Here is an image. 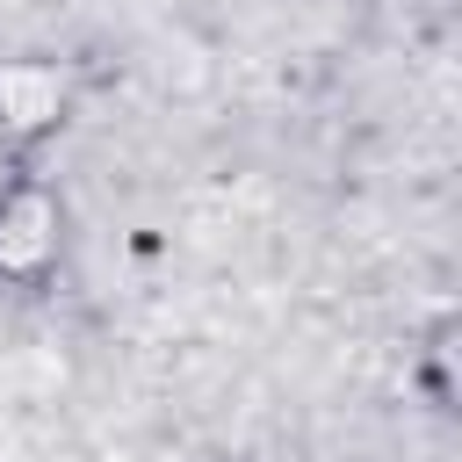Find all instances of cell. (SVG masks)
I'll return each mask as SVG.
<instances>
[{
  "label": "cell",
  "instance_id": "1",
  "mask_svg": "<svg viewBox=\"0 0 462 462\" xmlns=\"http://www.w3.org/2000/svg\"><path fill=\"white\" fill-rule=\"evenodd\" d=\"M58 231L65 209L43 180H7L0 188V282H43L58 267Z\"/></svg>",
  "mask_w": 462,
  "mask_h": 462
},
{
  "label": "cell",
  "instance_id": "2",
  "mask_svg": "<svg viewBox=\"0 0 462 462\" xmlns=\"http://www.w3.org/2000/svg\"><path fill=\"white\" fill-rule=\"evenodd\" d=\"M72 108V72L51 58H0V137L36 144L65 123Z\"/></svg>",
  "mask_w": 462,
  "mask_h": 462
}]
</instances>
